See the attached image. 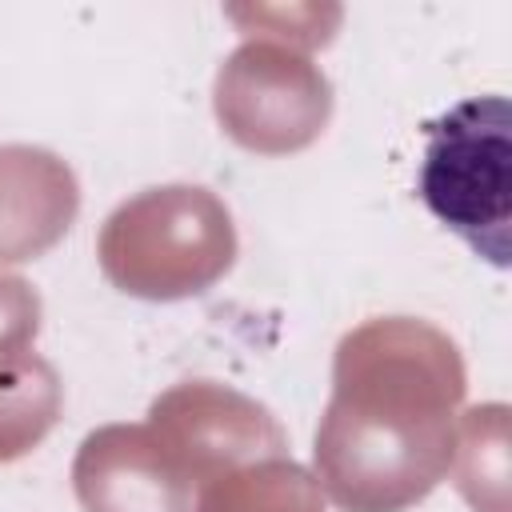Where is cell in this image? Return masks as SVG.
<instances>
[{
	"instance_id": "6da1fadb",
	"label": "cell",
	"mask_w": 512,
	"mask_h": 512,
	"mask_svg": "<svg viewBox=\"0 0 512 512\" xmlns=\"http://www.w3.org/2000/svg\"><path fill=\"white\" fill-rule=\"evenodd\" d=\"M420 204L480 260L508 268L512 256V104L468 96L424 124L416 172Z\"/></svg>"
}]
</instances>
